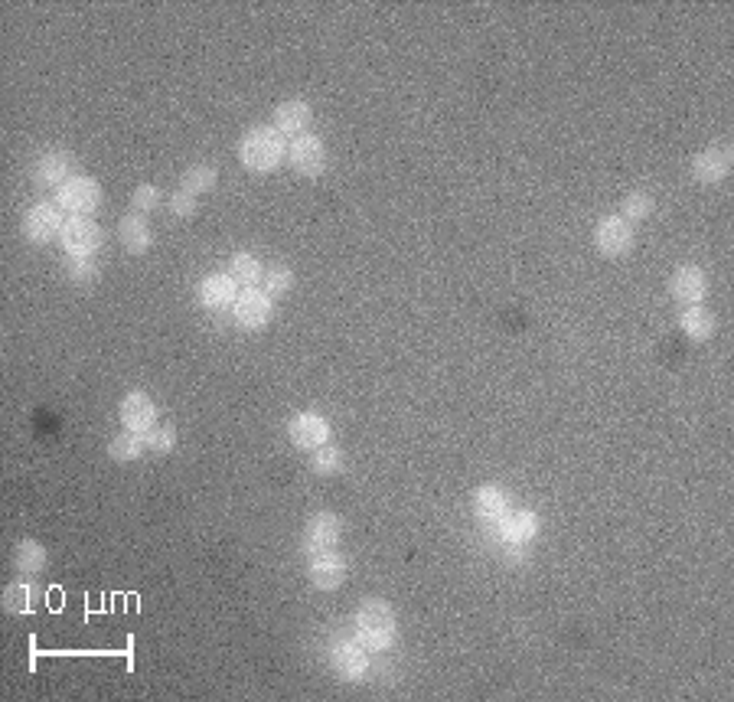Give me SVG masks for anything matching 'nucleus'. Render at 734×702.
Wrapping results in <instances>:
<instances>
[{"label": "nucleus", "instance_id": "24", "mask_svg": "<svg viewBox=\"0 0 734 702\" xmlns=\"http://www.w3.org/2000/svg\"><path fill=\"white\" fill-rule=\"evenodd\" d=\"M216 180H219L216 164H193V167H186V174L180 180V190L193 193V196H203L216 187Z\"/></svg>", "mask_w": 734, "mask_h": 702}, {"label": "nucleus", "instance_id": "17", "mask_svg": "<svg viewBox=\"0 0 734 702\" xmlns=\"http://www.w3.org/2000/svg\"><path fill=\"white\" fill-rule=\"evenodd\" d=\"M669 294H673V301H679L682 307H692L699 304L705 294H708V278L699 265H682L669 278Z\"/></svg>", "mask_w": 734, "mask_h": 702}, {"label": "nucleus", "instance_id": "11", "mask_svg": "<svg viewBox=\"0 0 734 702\" xmlns=\"http://www.w3.org/2000/svg\"><path fill=\"white\" fill-rule=\"evenodd\" d=\"M731 164H734L731 147L728 144H712V147H705V151L695 154V160H692V177L699 180V183H708V187H712V183H721V180L731 174Z\"/></svg>", "mask_w": 734, "mask_h": 702}, {"label": "nucleus", "instance_id": "7", "mask_svg": "<svg viewBox=\"0 0 734 702\" xmlns=\"http://www.w3.org/2000/svg\"><path fill=\"white\" fill-rule=\"evenodd\" d=\"M232 314H235V324L242 330H261L271 324V317H275V301H271L265 291L245 288L239 294V301H235Z\"/></svg>", "mask_w": 734, "mask_h": 702}, {"label": "nucleus", "instance_id": "15", "mask_svg": "<svg viewBox=\"0 0 734 702\" xmlns=\"http://www.w3.org/2000/svg\"><path fill=\"white\" fill-rule=\"evenodd\" d=\"M118 415H121V425L128 431H134V435H147L157 422V405L147 392H128V396L121 399Z\"/></svg>", "mask_w": 734, "mask_h": 702}, {"label": "nucleus", "instance_id": "2", "mask_svg": "<svg viewBox=\"0 0 734 702\" xmlns=\"http://www.w3.org/2000/svg\"><path fill=\"white\" fill-rule=\"evenodd\" d=\"M356 637L369 654H382L389 650L398 637V618L395 608L385 598H366L356 608Z\"/></svg>", "mask_w": 734, "mask_h": 702}, {"label": "nucleus", "instance_id": "10", "mask_svg": "<svg viewBox=\"0 0 734 702\" xmlns=\"http://www.w3.org/2000/svg\"><path fill=\"white\" fill-rule=\"evenodd\" d=\"M330 663L343 683H359L369 673V650L363 644H353V640H343V644H333Z\"/></svg>", "mask_w": 734, "mask_h": 702}, {"label": "nucleus", "instance_id": "33", "mask_svg": "<svg viewBox=\"0 0 734 702\" xmlns=\"http://www.w3.org/2000/svg\"><path fill=\"white\" fill-rule=\"evenodd\" d=\"M160 193L154 183H141L138 190H134V196H131V206H134V213H151V209H157L160 206Z\"/></svg>", "mask_w": 734, "mask_h": 702}, {"label": "nucleus", "instance_id": "12", "mask_svg": "<svg viewBox=\"0 0 734 702\" xmlns=\"http://www.w3.org/2000/svg\"><path fill=\"white\" fill-rule=\"evenodd\" d=\"M346 572H350V565H346V559L340 556L337 549L314 552V556H310V565H307L310 582H314V588H320V591L340 588L346 582Z\"/></svg>", "mask_w": 734, "mask_h": 702}, {"label": "nucleus", "instance_id": "29", "mask_svg": "<svg viewBox=\"0 0 734 702\" xmlns=\"http://www.w3.org/2000/svg\"><path fill=\"white\" fill-rule=\"evenodd\" d=\"M291 288H294V272H291V268L278 265V268H268V272H265V294L271 301L284 298Z\"/></svg>", "mask_w": 734, "mask_h": 702}, {"label": "nucleus", "instance_id": "27", "mask_svg": "<svg viewBox=\"0 0 734 702\" xmlns=\"http://www.w3.org/2000/svg\"><path fill=\"white\" fill-rule=\"evenodd\" d=\"M343 448H333V445H323L320 451H314V461H310V467H314V474L320 477H333L343 471Z\"/></svg>", "mask_w": 734, "mask_h": 702}, {"label": "nucleus", "instance_id": "34", "mask_svg": "<svg viewBox=\"0 0 734 702\" xmlns=\"http://www.w3.org/2000/svg\"><path fill=\"white\" fill-rule=\"evenodd\" d=\"M170 213L177 216V219H190L196 213V196L186 193V190L170 193Z\"/></svg>", "mask_w": 734, "mask_h": 702}, {"label": "nucleus", "instance_id": "25", "mask_svg": "<svg viewBox=\"0 0 734 702\" xmlns=\"http://www.w3.org/2000/svg\"><path fill=\"white\" fill-rule=\"evenodd\" d=\"M14 562L23 575H36L46 569V549L43 543H36V539H23L17 543V552H14Z\"/></svg>", "mask_w": 734, "mask_h": 702}, {"label": "nucleus", "instance_id": "26", "mask_svg": "<svg viewBox=\"0 0 734 702\" xmlns=\"http://www.w3.org/2000/svg\"><path fill=\"white\" fill-rule=\"evenodd\" d=\"M144 435H134V431H121V435L111 438L108 445V454L115 458L118 464H128V461H138L144 454Z\"/></svg>", "mask_w": 734, "mask_h": 702}, {"label": "nucleus", "instance_id": "6", "mask_svg": "<svg viewBox=\"0 0 734 702\" xmlns=\"http://www.w3.org/2000/svg\"><path fill=\"white\" fill-rule=\"evenodd\" d=\"M62 226H66V219H62L59 203H36L30 213L23 216V239L46 245L56 236H62Z\"/></svg>", "mask_w": 734, "mask_h": 702}, {"label": "nucleus", "instance_id": "13", "mask_svg": "<svg viewBox=\"0 0 734 702\" xmlns=\"http://www.w3.org/2000/svg\"><path fill=\"white\" fill-rule=\"evenodd\" d=\"M343 539V520L337 513H317L310 516V523L304 529V549L314 556V552H330L337 549Z\"/></svg>", "mask_w": 734, "mask_h": 702}, {"label": "nucleus", "instance_id": "30", "mask_svg": "<svg viewBox=\"0 0 734 702\" xmlns=\"http://www.w3.org/2000/svg\"><path fill=\"white\" fill-rule=\"evenodd\" d=\"M33 585H23V582H17V585H10L7 591H4V608L10 611V614H27L30 611V605H33Z\"/></svg>", "mask_w": 734, "mask_h": 702}, {"label": "nucleus", "instance_id": "5", "mask_svg": "<svg viewBox=\"0 0 734 702\" xmlns=\"http://www.w3.org/2000/svg\"><path fill=\"white\" fill-rule=\"evenodd\" d=\"M633 242H637V232H633V223H627L624 216H607L597 223L594 229V245L597 252L607 255V258H620L633 249Z\"/></svg>", "mask_w": 734, "mask_h": 702}, {"label": "nucleus", "instance_id": "1", "mask_svg": "<svg viewBox=\"0 0 734 702\" xmlns=\"http://www.w3.org/2000/svg\"><path fill=\"white\" fill-rule=\"evenodd\" d=\"M288 157V138L275 125H255L239 141V160L252 174H271Z\"/></svg>", "mask_w": 734, "mask_h": 702}, {"label": "nucleus", "instance_id": "14", "mask_svg": "<svg viewBox=\"0 0 734 702\" xmlns=\"http://www.w3.org/2000/svg\"><path fill=\"white\" fill-rule=\"evenodd\" d=\"M33 177L40 187H49V190H59L62 183H69L72 177H76V157H72L69 151H46L40 160H36L33 167Z\"/></svg>", "mask_w": 734, "mask_h": 702}, {"label": "nucleus", "instance_id": "9", "mask_svg": "<svg viewBox=\"0 0 734 702\" xmlns=\"http://www.w3.org/2000/svg\"><path fill=\"white\" fill-rule=\"evenodd\" d=\"M288 160L301 177H320L323 167H327V147L317 134H301V138L291 141Z\"/></svg>", "mask_w": 734, "mask_h": 702}, {"label": "nucleus", "instance_id": "18", "mask_svg": "<svg viewBox=\"0 0 734 702\" xmlns=\"http://www.w3.org/2000/svg\"><path fill=\"white\" fill-rule=\"evenodd\" d=\"M310 121H314V108H310V102H304V98H288V102H281L275 108V128L291 141L307 134Z\"/></svg>", "mask_w": 734, "mask_h": 702}, {"label": "nucleus", "instance_id": "3", "mask_svg": "<svg viewBox=\"0 0 734 702\" xmlns=\"http://www.w3.org/2000/svg\"><path fill=\"white\" fill-rule=\"evenodd\" d=\"M56 203L59 209H66L72 216H92L95 209L102 206V187H98L95 177L76 174L56 190Z\"/></svg>", "mask_w": 734, "mask_h": 702}, {"label": "nucleus", "instance_id": "22", "mask_svg": "<svg viewBox=\"0 0 734 702\" xmlns=\"http://www.w3.org/2000/svg\"><path fill=\"white\" fill-rule=\"evenodd\" d=\"M506 510H509V500H506V494L500 487H493V484H483L477 494H474V513L480 516V520H487V523H500L503 516H506Z\"/></svg>", "mask_w": 734, "mask_h": 702}, {"label": "nucleus", "instance_id": "31", "mask_svg": "<svg viewBox=\"0 0 734 702\" xmlns=\"http://www.w3.org/2000/svg\"><path fill=\"white\" fill-rule=\"evenodd\" d=\"M144 445L151 448L154 454H170L177 448V428L173 425H160V428H151L144 435Z\"/></svg>", "mask_w": 734, "mask_h": 702}, {"label": "nucleus", "instance_id": "32", "mask_svg": "<svg viewBox=\"0 0 734 702\" xmlns=\"http://www.w3.org/2000/svg\"><path fill=\"white\" fill-rule=\"evenodd\" d=\"M95 278H98L95 258H69V281L72 285H92Z\"/></svg>", "mask_w": 734, "mask_h": 702}, {"label": "nucleus", "instance_id": "4", "mask_svg": "<svg viewBox=\"0 0 734 702\" xmlns=\"http://www.w3.org/2000/svg\"><path fill=\"white\" fill-rule=\"evenodd\" d=\"M59 242L69 258H95L98 249H102V229L89 216H72L62 226Z\"/></svg>", "mask_w": 734, "mask_h": 702}, {"label": "nucleus", "instance_id": "28", "mask_svg": "<svg viewBox=\"0 0 734 702\" xmlns=\"http://www.w3.org/2000/svg\"><path fill=\"white\" fill-rule=\"evenodd\" d=\"M656 209V200L650 193H643V190H637V193H630L627 200H624V206H620V216L627 219V223H643L646 216H650Z\"/></svg>", "mask_w": 734, "mask_h": 702}, {"label": "nucleus", "instance_id": "8", "mask_svg": "<svg viewBox=\"0 0 734 702\" xmlns=\"http://www.w3.org/2000/svg\"><path fill=\"white\" fill-rule=\"evenodd\" d=\"M288 435L301 451H320L323 445H330L333 431H330V422L320 412H297L288 425Z\"/></svg>", "mask_w": 734, "mask_h": 702}, {"label": "nucleus", "instance_id": "16", "mask_svg": "<svg viewBox=\"0 0 734 702\" xmlns=\"http://www.w3.org/2000/svg\"><path fill=\"white\" fill-rule=\"evenodd\" d=\"M235 301H239V281H235L232 275H206L203 285H199V304L206 307V311H229V307H235Z\"/></svg>", "mask_w": 734, "mask_h": 702}, {"label": "nucleus", "instance_id": "19", "mask_svg": "<svg viewBox=\"0 0 734 702\" xmlns=\"http://www.w3.org/2000/svg\"><path fill=\"white\" fill-rule=\"evenodd\" d=\"M539 533V516L532 510H519V513H506L500 520V536L506 546L513 549H526Z\"/></svg>", "mask_w": 734, "mask_h": 702}, {"label": "nucleus", "instance_id": "21", "mask_svg": "<svg viewBox=\"0 0 734 702\" xmlns=\"http://www.w3.org/2000/svg\"><path fill=\"white\" fill-rule=\"evenodd\" d=\"M679 327H682V334H686L689 340L702 343V340H708V337L715 334L718 320H715V314H712V311H708V307H702V304H692V307H686V311H682V317H679Z\"/></svg>", "mask_w": 734, "mask_h": 702}, {"label": "nucleus", "instance_id": "23", "mask_svg": "<svg viewBox=\"0 0 734 702\" xmlns=\"http://www.w3.org/2000/svg\"><path fill=\"white\" fill-rule=\"evenodd\" d=\"M229 275L239 281L242 288H255L258 281H265V262H261L255 252H239L232 258Z\"/></svg>", "mask_w": 734, "mask_h": 702}, {"label": "nucleus", "instance_id": "20", "mask_svg": "<svg viewBox=\"0 0 734 702\" xmlns=\"http://www.w3.org/2000/svg\"><path fill=\"white\" fill-rule=\"evenodd\" d=\"M118 239L124 245V252L144 255L154 245V229L147 226V219L141 213H128V216H121V223H118Z\"/></svg>", "mask_w": 734, "mask_h": 702}]
</instances>
